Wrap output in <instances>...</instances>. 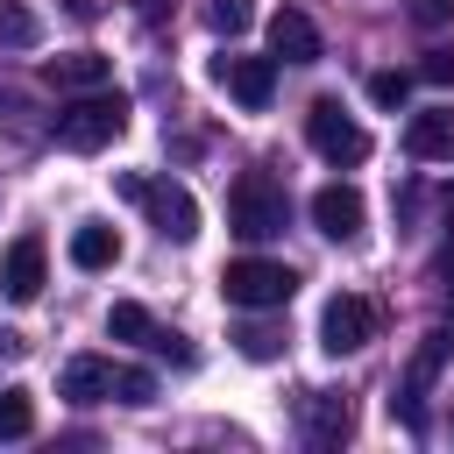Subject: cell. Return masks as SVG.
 I'll return each instance as SVG.
<instances>
[{"mask_svg": "<svg viewBox=\"0 0 454 454\" xmlns=\"http://www.w3.org/2000/svg\"><path fill=\"white\" fill-rule=\"evenodd\" d=\"M57 397L71 404H156V376L114 355H71L57 376Z\"/></svg>", "mask_w": 454, "mask_h": 454, "instance_id": "6da1fadb", "label": "cell"}, {"mask_svg": "<svg viewBox=\"0 0 454 454\" xmlns=\"http://www.w3.org/2000/svg\"><path fill=\"white\" fill-rule=\"evenodd\" d=\"M50 135H57L64 149H78V156H92V149H114V142L128 135V99H121L114 85H92V92H78L71 106H57Z\"/></svg>", "mask_w": 454, "mask_h": 454, "instance_id": "7a4b0ae2", "label": "cell"}, {"mask_svg": "<svg viewBox=\"0 0 454 454\" xmlns=\"http://www.w3.org/2000/svg\"><path fill=\"white\" fill-rule=\"evenodd\" d=\"M227 227H234L241 241H277V234L291 227V192H284V177L241 170L234 192H227Z\"/></svg>", "mask_w": 454, "mask_h": 454, "instance_id": "3957f363", "label": "cell"}, {"mask_svg": "<svg viewBox=\"0 0 454 454\" xmlns=\"http://www.w3.org/2000/svg\"><path fill=\"white\" fill-rule=\"evenodd\" d=\"M114 184H121V199H128V206H142V213H149V227H156L163 241H192V234H199V199H192V192H184L177 177L121 170Z\"/></svg>", "mask_w": 454, "mask_h": 454, "instance_id": "277c9868", "label": "cell"}, {"mask_svg": "<svg viewBox=\"0 0 454 454\" xmlns=\"http://www.w3.org/2000/svg\"><path fill=\"white\" fill-rule=\"evenodd\" d=\"M298 291V270L291 262H270V255H234L220 270V298L241 305V312H284Z\"/></svg>", "mask_w": 454, "mask_h": 454, "instance_id": "5b68a950", "label": "cell"}, {"mask_svg": "<svg viewBox=\"0 0 454 454\" xmlns=\"http://www.w3.org/2000/svg\"><path fill=\"white\" fill-rule=\"evenodd\" d=\"M447 355H454V333H447V326H433V333L411 348V362H404V376H397V397H390V419H397L404 433H426V397H433Z\"/></svg>", "mask_w": 454, "mask_h": 454, "instance_id": "8992f818", "label": "cell"}, {"mask_svg": "<svg viewBox=\"0 0 454 454\" xmlns=\"http://www.w3.org/2000/svg\"><path fill=\"white\" fill-rule=\"evenodd\" d=\"M305 142H312L326 163H340V170L369 163V128H362L340 99H312V114H305Z\"/></svg>", "mask_w": 454, "mask_h": 454, "instance_id": "52a82bcc", "label": "cell"}, {"mask_svg": "<svg viewBox=\"0 0 454 454\" xmlns=\"http://www.w3.org/2000/svg\"><path fill=\"white\" fill-rule=\"evenodd\" d=\"M376 326H383L376 298H362V291H333L326 312H319V348H326V355H355V348L376 340Z\"/></svg>", "mask_w": 454, "mask_h": 454, "instance_id": "ba28073f", "label": "cell"}, {"mask_svg": "<svg viewBox=\"0 0 454 454\" xmlns=\"http://www.w3.org/2000/svg\"><path fill=\"white\" fill-rule=\"evenodd\" d=\"M213 85H220L234 106L262 114V106L277 99V57H213Z\"/></svg>", "mask_w": 454, "mask_h": 454, "instance_id": "9c48e42d", "label": "cell"}, {"mask_svg": "<svg viewBox=\"0 0 454 454\" xmlns=\"http://www.w3.org/2000/svg\"><path fill=\"white\" fill-rule=\"evenodd\" d=\"M298 433H305V447H340L348 433H355V397L348 390H305V404H298Z\"/></svg>", "mask_w": 454, "mask_h": 454, "instance_id": "30bf717a", "label": "cell"}, {"mask_svg": "<svg viewBox=\"0 0 454 454\" xmlns=\"http://www.w3.org/2000/svg\"><path fill=\"white\" fill-rule=\"evenodd\" d=\"M312 227H319L326 241L355 248V241H362V227H369L362 192H355V184H319V192H312Z\"/></svg>", "mask_w": 454, "mask_h": 454, "instance_id": "8fae6325", "label": "cell"}, {"mask_svg": "<svg viewBox=\"0 0 454 454\" xmlns=\"http://www.w3.org/2000/svg\"><path fill=\"white\" fill-rule=\"evenodd\" d=\"M43 284H50V248H43V234L7 241V255H0V291H7L14 305H35Z\"/></svg>", "mask_w": 454, "mask_h": 454, "instance_id": "7c38bea8", "label": "cell"}, {"mask_svg": "<svg viewBox=\"0 0 454 454\" xmlns=\"http://www.w3.org/2000/svg\"><path fill=\"white\" fill-rule=\"evenodd\" d=\"M270 57L277 64H319L326 57V43H319V28H312L305 7H277L270 14Z\"/></svg>", "mask_w": 454, "mask_h": 454, "instance_id": "4fadbf2b", "label": "cell"}, {"mask_svg": "<svg viewBox=\"0 0 454 454\" xmlns=\"http://www.w3.org/2000/svg\"><path fill=\"white\" fill-rule=\"evenodd\" d=\"M404 156L419 163H454V106H419L404 121Z\"/></svg>", "mask_w": 454, "mask_h": 454, "instance_id": "5bb4252c", "label": "cell"}, {"mask_svg": "<svg viewBox=\"0 0 454 454\" xmlns=\"http://www.w3.org/2000/svg\"><path fill=\"white\" fill-rule=\"evenodd\" d=\"M43 78H50L57 92H92V85H114V57H99V50H64V57L43 64Z\"/></svg>", "mask_w": 454, "mask_h": 454, "instance_id": "9a60e30c", "label": "cell"}, {"mask_svg": "<svg viewBox=\"0 0 454 454\" xmlns=\"http://www.w3.org/2000/svg\"><path fill=\"white\" fill-rule=\"evenodd\" d=\"M71 262H78V270H114V262H121V234H114L106 220H78V227H71Z\"/></svg>", "mask_w": 454, "mask_h": 454, "instance_id": "2e32d148", "label": "cell"}, {"mask_svg": "<svg viewBox=\"0 0 454 454\" xmlns=\"http://www.w3.org/2000/svg\"><path fill=\"white\" fill-rule=\"evenodd\" d=\"M43 43V21L28 0H0V50H35Z\"/></svg>", "mask_w": 454, "mask_h": 454, "instance_id": "e0dca14e", "label": "cell"}, {"mask_svg": "<svg viewBox=\"0 0 454 454\" xmlns=\"http://www.w3.org/2000/svg\"><path fill=\"white\" fill-rule=\"evenodd\" d=\"M28 433H35V390L7 383L0 390V440H28Z\"/></svg>", "mask_w": 454, "mask_h": 454, "instance_id": "ac0fdd59", "label": "cell"}, {"mask_svg": "<svg viewBox=\"0 0 454 454\" xmlns=\"http://www.w3.org/2000/svg\"><path fill=\"white\" fill-rule=\"evenodd\" d=\"M199 21H206L213 35H241V28L255 21V0H206V7H199Z\"/></svg>", "mask_w": 454, "mask_h": 454, "instance_id": "d6986e66", "label": "cell"}, {"mask_svg": "<svg viewBox=\"0 0 454 454\" xmlns=\"http://www.w3.org/2000/svg\"><path fill=\"white\" fill-rule=\"evenodd\" d=\"M106 333H114V340H149V333H156V319H149L135 298H121V305L106 312Z\"/></svg>", "mask_w": 454, "mask_h": 454, "instance_id": "ffe728a7", "label": "cell"}, {"mask_svg": "<svg viewBox=\"0 0 454 454\" xmlns=\"http://www.w3.org/2000/svg\"><path fill=\"white\" fill-rule=\"evenodd\" d=\"M369 99H376V106H404V99H411V71H376V78H369Z\"/></svg>", "mask_w": 454, "mask_h": 454, "instance_id": "44dd1931", "label": "cell"}, {"mask_svg": "<svg viewBox=\"0 0 454 454\" xmlns=\"http://www.w3.org/2000/svg\"><path fill=\"white\" fill-rule=\"evenodd\" d=\"M142 348H156V355H163V362H177V369H192V362H199V348H192L184 333H170V326H156Z\"/></svg>", "mask_w": 454, "mask_h": 454, "instance_id": "7402d4cb", "label": "cell"}, {"mask_svg": "<svg viewBox=\"0 0 454 454\" xmlns=\"http://www.w3.org/2000/svg\"><path fill=\"white\" fill-rule=\"evenodd\" d=\"M234 348H241L248 362H270V355L284 348V333H270V326H241V333H234Z\"/></svg>", "mask_w": 454, "mask_h": 454, "instance_id": "603a6c76", "label": "cell"}, {"mask_svg": "<svg viewBox=\"0 0 454 454\" xmlns=\"http://www.w3.org/2000/svg\"><path fill=\"white\" fill-rule=\"evenodd\" d=\"M419 78H426V85H454V50H426Z\"/></svg>", "mask_w": 454, "mask_h": 454, "instance_id": "cb8c5ba5", "label": "cell"}, {"mask_svg": "<svg viewBox=\"0 0 454 454\" xmlns=\"http://www.w3.org/2000/svg\"><path fill=\"white\" fill-rule=\"evenodd\" d=\"M411 21L419 28H440V21H454V0H411Z\"/></svg>", "mask_w": 454, "mask_h": 454, "instance_id": "d4e9b609", "label": "cell"}, {"mask_svg": "<svg viewBox=\"0 0 454 454\" xmlns=\"http://www.w3.org/2000/svg\"><path fill=\"white\" fill-rule=\"evenodd\" d=\"M440 312H447V319H454V255H447V262H440Z\"/></svg>", "mask_w": 454, "mask_h": 454, "instance_id": "484cf974", "label": "cell"}, {"mask_svg": "<svg viewBox=\"0 0 454 454\" xmlns=\"http://www.w3.org/2000/svg\"><path fill=\"white\" fill-rule=\"evenodd\" d=\"M21 348H28V340H21V333H7V326H0V362H14V355H21Z\"/></svg>", "mask_w": 454, "mask_h": 454, "instance_id": "4316f807", "label": "cell"}]
</instances>
